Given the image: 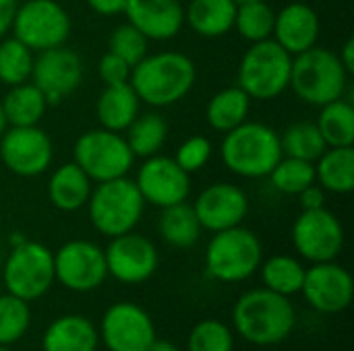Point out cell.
Here are the masks:
<instances>
[{"instance_id":"43","label":"cell","mask_w":354,"mask_h":351,"mask_svg":"<svg viewBox=\"0 0 354 351\" xmlns=\"http://www.w3.org/2000/svg\"><path fill=\"white\" fill-rule=\"evenodd\" d=\"M87 6L102 17H116L124 12L127 0H85Z\"/></svg>"},{"instance_id":"29","label":"cell","mask_w":354,"mask_h":351,"mask_svg":"<svg viewBox=\"0 0 354 351\" xmlns=\"http://www.w3.org/2000/svg\"><path fill=\"white\" fill-rule=\"evenodd\" d=\"M249 112H251V97L236 85L218 91L209 99L205 108V118L214 130L228 132L239 124H243L249 118Z\"/></svg>"},{"instance_id":"6","label":"cell","mask_w":354,"mask_h":351,"mask_svg":"<svg viewBox=\"0 0 354 351\" xmlns=\"http://www.w3.org/2000/svg\"><path fill=\"white\" fill-rule=\"evenodd\" d=\"M263 261V246L259 238L243 228L216 232L205 248V271L212 279L222 283H241L259 271Z\"/></svg>"},{"instance_id":"44","label":"cell","mask_w":354,"mask_h":351,"mask_svg":"<svg viewBox=\"0 0 354 351\" xmlns=\"http://www.w3.org/2000/svg\"><path fill=\"white\" fill-rule=\"evenodd\" d=\"M19 0H0V39L10 31Z\"/></svg>"},{"instance_id":"14","label":"cell","mask_w":354,"mask_h":351,"mask_svg":"<svg viewBox=\"0 0 354 351\" xmlns=\"http://www.w3.org/2000/svg\"><path fill=\"white\" fill-rule=\"evenodd\" d=\"M97 335L108 351H145L156 339V325L139 304L116 302L106 308Z\"/></svg>"},{"instance_id":"7","label":"cell","mask_w":354,"mask_h":351,"mask_svg":"<svg viewBox=\"0 0 354 351\" xmlns=\"http://www.w3.org/2000/svg\"><path fill=\"white\" fill-rule=\"evenodd\" d=\"M292 56L272 37L251 43L239 64V87L257 101L280 97L290 85Z\"/></svg>"},{"instance_id":"8","label":"cell","mask_w":354,"mask_h":351,"mask_svg":"<svg viewBox=\"0 0 354 351\" xmlns=\"http://www.w3.org/2000/svg\"><path fill=\"white\" fill-rule=\"evenodd\" d=\"M54 281V252L46 244L25 240L12 246L0 275V283L8 294L33 302L46 296Z\"/></svg>"},{"instance_id":"26","label":"cell","mask_w":354,"mask_h":351,"mask_svg":"<svg viewBox=\"0 0 354 351\" xmlns=\"http://www.w3.org/2000/svg\"><path fill=\"white\" fill-rule=\"evenodd\" d=\"M315 182L330 192L348 194L354 188V149L328 147L315 161Z\"/></svg>"},{"instance_id":"38","label":"cell","mask_w":354,"mask_h":351,"mask_svg":"<svg viewBox=\"0 0 354 351\" xmlns=\"http://www.w3.org/2000/svg\"><path fill=\"white\" fill-rule=\"evenodd\" d=\"M187 351H234V333L218 319L199 321L189 333Z\"/></svg>"},{"instance_id":"34","label":"cell","mask_w":354,"mask_h":351,"mask_svg":"<svg viewBox=\"0 0 354 351\" xmlns=\"http://www.w3.org/2000/svg\"><path fill=\"white\" fill-rule=\"evenodd\" d=\"M274 21H276V10L266 0L236 4L234 29L251 43L270 39L274 33Z\"/></svg>"},{"instance_id":"45","label":"cell","mask_w":354,"mask_h":351,"mask_svg":"<svg viewBox=\"0 0 354 351\" xmlns=\"http://www.w3.org/2000/svg\"><path fill=\"white\" fill-rule=\"evenodd\" d=\"M338 58H340V62H342V66H344V70L348 72V74H353L354 72V39H346V43L342 46V52L338 54Z\"/></svg>"},{"instance_id":"28","label":"cell","mask_w":354,"mask_h":351,"mask_svg":"<svg viewBox=\"0 0 354 351\" xmlns=\"http://www.w3.org/2000/svg\"><path fill=\"white\" fill-rule=\"evenodd\" d=\"M158 228L162 240L172 248H193L203 232L193 205H187V201L164 207Z\"/></svg>"},{"instance_id":"36","label":"cell","mask_w":354,"mask_h":351,"mask_svg":"<svg viewBox=\"0 0 354 351\" xmlns=\"http://www.w3.org/2000/svg\"><path fill=\"white\" fill-rule=\"evenodd\" d=\"M33 52L17 37L0 41V83L15 87L31 79Z\"/></svg>"},{"instance_id":"50","label":"cell","mask_w":354,"mask_h":351,"mask_svg":"<svg viewBox=\"0 0 354 351\" xmlns=\"http://www.w3.org/2000/svg\"><path fill=\"white\" fill-rule=\"evenodd\" d=\"M0 351H12V350H10V348H2V345H0Z\"/></svg>"},{"instance_id":"37","label":"cell","mask_w":354,"mask_h":351,"mask_svg":"<svg viewBox=\"0 0 354 351\" xmlns=\"http://www.w3.org/2000/svg\"><path fill=\"white\" fill-rule=\"evenodd\" d=\"M270 180L276 190L284 194H299L307 186L315 184V163L282 155V159L270 172Z\"/></svg>"},{"instance_id":"30","label":"cell","mask_w":354,"mask_h":351,"mask_svg":"<svg viewBox=\"0 0 354 351\" xmlns=\"http://www.w3.org/2000/svg\"><path fill=\"white\" fill-rule=\"evenodd\" d=\"M263 288L280 294V296H295L301 294L303 281H305V265L288 254H274L268 261H261L259 265Z\"/></svg>"},{"instance_id":"39","label":"cell","mask_w":354,"mask_h":351,"mask_svg":"<svg viewBox=\"0 0 354 351\" xmlns=\"http://www.w3.org/2000/svg\"><path fill=\"white\" fill-rule=\"evenodd\" d=\"M147 41L149 39L139 29H135L131 23H124L112 31L108 46L112 54L122 58L129 66H135L139 60L147 56Z\"/></svg>"},{"instance_id":"18","label":"cell","mask_w":354,"mask_h":351,"mask_svg":"<svg viewBox=\"0 0 354 351\" xmlns=\"http://www.w3.org/2000/svg\"><path fill=\"white\" fill-rule=\"evenodd\" d=\"M301 294L313 310L322 314H340L353 302V277L336 261L313 263L305 271Z\"/></svg>"},{"instance_id":"9","label":"cell","mask_w":354,"mask_h":351,"mask_svg":"<svg viewBox=\"0 0 354 351\" xmlns=\"http://www.w3.org/2000/svg\"><path fill=\"white\" fill-rule=\"evenodd\" d=\"M73 157L89 180L97 184L127 176L135 163V155L122 132H112L106 128L83 132L75 141Z\"/></svg>"},{"instance_id":"19","label":"cell","mask_w":354,"mask_h":351,"mask_svg":"<svg viewBox=\"0 0 354 351\" xmlns=\"http://www.w3.org/2000/svg\"><path fill=\"white\" fill-rule=\"evenodd\" d=\"M193 211L203 230L216 234L236 228L249 213V199L243 188L230 182L209 184L195 201Z\"/></svg>"},{"instance_id":"12","label":"cell","mask_w":354,"mask_h":351,"mask_svg":"<svg viewBox=\"0 0 354 351\" xmlns=\"http://www.w3.org/2000/svg\"><path fill=\"white\" fill-rule=\"evenodd\" d=\"M292 244L311 265L336 261L344 248V228L326 207L303 211L292 225Z\"/></svg>"},{"instance_id":"31","label":"cell","mask_w":354,"mask_h":351,"mask_svg":"<svg viewBox=\"0 0 354 351\" xmlns=\"http://www.w3.org/2000/svg\"><path fill=\"white\" fill-rule=\"evenodd\" d=\"M317 128L328 147H353L354 143V108L346 99H336L322 106Z\"/></svg>"},{"instance_id":"40","label":"cell","mask_w":354,"mask_h":351,"mask_svg":"<svg viewBox=\"0 0 354 351\" xmlns=\"http://www.w3.org/2000/svg\"><path fill=\"white\" fill-rule=\"evenodd\" d=\"M212 157V143L209 139L201 137V134H195V137H189L187 141L180 143V147L176 149V155H174V161L187 172V174H195L199 172Z\"/></svg>"},{"instance_id":"42","label":"cell","mask_w":354,"mask_h":351,"mask_svg":"<svg viewBox=\"0 0 354 351\" xmlns=\"http://www.w3.org/2000/svg\"><path fill=\"white\" fill-rule=\"evenodd\" d=\"M299 197V203L303 207V211H313V209H322L326 207V190L315 182L311 186H307L303 192L297 194Z\"/></svg>"},{"instance_id":"13","label":"cell","mask_w":354,"mask_h":351,"mask_svg":"<svg viewBox=\"0 0 354 351\" xmlns=\"http://www.w3.org/2000/svg\"><path fill=\"white\" fill-rule=\"evenodd\" d=\"M0 159L15 176L35 178L52 166L54 145L39 126H10L0 137Z\"/></svg>"},{"instance_id":"5","label":"cell","mask_w":354,"mask_h":351,"mask_svg":"<svg viewBox=\"0 0 354 351\" xmlns=\"http://www.w3.org/2000/svg\"><path fill=\"white\" fill-rule=\"evenodd\" d=\"M89 209L91 225L106 238L129 234L143 217L145 201L135 184L127 176L100 182L85 205Z\"/></svg>"},{"instance_id":"41","label":"cell","mask_w":354,"mask_h":351,"mask_svg":"<svg viewBox=\"0 0 354 351\" xmlns=\"http://www.w3.org/2000/svg\"><path fill=\"white\" fill-rule=\"evenodd\" d=\"M131 68L122 58H118L112 52H106L100 62H97V74L102 79L104 85H120V83H129L131 79Z\"/></svg>"},{"instance_id":"46","label":"cell","mask_w":354,"mask_h":351,"mask_svg":"<svg viewBox=\"0 0 354 351\" xmlns=\"http://www.w3.org/2000/svg\"><path fill=\"white\" fill-rule=\"evenodd\" d=\"M145 351H180V350H178L172 341H166V339H158V337H156V339L151 341V345H149Z\"/></svg>"},{"instance_id":"21","label":"cell","mask_w":354,"mask_h":351,"mask_svg":"<svg viewBox=\"0 0 354 351\" xmlns=\"http://www.w3.org/2000/svg\"><path fill=\"white\" fill-rule=\"evenodd\" d=\"M319 17L305 2H290L274 21V41L282 46L290 56H297L317 43L319 37Z\"/></svg>"},{"instance_id":"33","label":"cell","mask_w":354,"mask_h":351,"mask_svg":"<svg viewBox=\"0 0 354 351\" xmlns=\"http://www.w3.org/2000/svg\"><path fill=\"white\" fill-rule=\"evenodd\" d=\"M282 155L297 157L305 161H317L319 155L328 149L317 124L313 122H295L280 137Z\"/></svg>"},{"instance_id":"16","label":"cell","mask_w":354,"mask_h":351,"mask_svg":"<svg viewBox=\"0 0 354 351\" xmlns=\"http://www.w3.org/2000/svg\"><path fill=\"white\" fill-rule=\"evenodd\" d=\"M31 81L44 93L48 106H58L79 89L83 81V60L66 46L44 50L33 58Z\"/></svg>"},{"instance_id":"11","label":"cell","mask_w":354,"mask_h":351,"mask_svg":"<svg viewBox=\"0 0 354 351\" xmlns=\"http://www.w3.org/2000/svg\"><path fill=\"white\" fill-rule=\"evenodd\" d=\"M54 277L77 294L97 290L108 277L104 248L89 240H68L54 252Z\"/></svg>"},{"instance_id":"27","label":"cell","mask_w":354,"mask_h":351,"mask_svg":"<svg viewBox=\"0 0 354 351\" xmlns=\"http://www.w3.org/2000/svg\"><path fill=\"white\" fill-rule=\"evenodd\" d=\"M8 126H37L48 110L44 93L33 83H21L0 99Z\"/></svg>"},{"instance_id":"20","label":"cell","mask_w":354,"mask_h":351,"mask_svg":"<svg viewBox=\"0 0 354 351\" xmlns=\"http://www.w3.org/2000/svg\"><path fill=\"white\" fill-rule=\"evenodd\" d=\"M124 14L135 29L156 41L176 37L185 25L180 0H127Z\"/></svg>"},{"instance_id":"3","label":"cell","mask_w":354,"mask_h":351,"mask_svg":"<svg viewBox=\"0 0 354 351\" xmlns=\"http://www.w3.org/2000/svg\"><path fill=\"white\" fill-rule=\"evenodd\" d=\"M280 159V134L263 122L245 120L236 128L224 132L222 161L241 178H266Z\"/></svg>"},{"instance_id":"4","label":"cell","mask_w":354,"mask_h":351,"mask_svg":"<svg viewBox=\"0 0 354 351\" xmlns=\"http://www.w3.org/2000/svg\"><path fill=\"white\" fill-rule=\"evenodd\" d=\"M348 77L336 52L313 46L292 56L288 87L301 101L322 108L344 95Z\"/></svg>"},{"instance_id":"23","label":"cell","mask_w":354,"mask_h":351,"mask_svg":"<svg viewBox=\"0 0 354 351\" xmlns=\"http://www.w3.org/2000/svg\"><path fill=\"white\" fill-rule=\"evenodd\" d=\"M93 186L89 176L73 161L56 168L48 180V199L62 213H75L89 201Z\"/></svg>"},{"instance_id":"10","label":"cell","mask_w":354,"mask_h":351,"mask_svg":"<svg viewBox=\"0 0 354 351\" xmlns=\"http://www.w3.org/2000/svg\"><path fill=\"white\" fill-rule=\"evenodd\" d=\"M12 37L31 52L64 46L71 35V17L56 0H25L12 19Z\"/></svg>"},{"instance_id":"47","label":"cell","mask_w":354,"mask_h":351,"mask_svg":"<svg viewBox=\"0 0 354 351\" xmlns=\"http://www.w3.org/2000/svg\"><path fill=\"white\" fill-rule=\"evenodd\" d=\"M25 240H27V238H25L21 232H12V234H10V248H12V246H19V244H23Z\"/></svg>"},{"instance_id":"49","label":"cell","mask_w":354,"mask_h":351,"mask_svg":"<svg viewBox=\"0 0 354 351\" xmlns=\"http://www.w3.org/2000/svg\"><path fill=\"white\" fill-rule=\"evenodd\" d=\"M236 4H243V2H253V0H234Z\"/></svg>"},{"instance_id":"35","label":"cell","mask_w":354,"mask_h":351,"mask_svg":"<svg viewBox=\"0 0 354 351\" xmlns=\"http://www.w3.org/2000/svg\"><path fill=\"white\" fill-rule=\"evenodd\" d=\"M31 327V310L29 302L12 296L0 294V345L12 348L21 341Z\"/></svg>"},{"instance_id":"22","label":"cell","mask_w":354,"mask_h":351,"mask_svg":"<svg viewBox=\"0 0 354 351\" xmlns=\"http://www.w3.org/2000/svg\"><path fill=\"white\" fill-rule=\"evenodd\" d=\"M97 345V327L83 314H62L54 319L41 337L44 351H95Z\"/></svg>"},{"instance_id":"32","label":"cell","mask_w":354,"mask_h":351,"mask_svg":"<svg viewBox=\"0 0 354 351\" xmlns=\"http://www.w3.org/2000/svg\"><path fill=\"white\" fill-rule=\"evenodd\" d=\"M127 143L135 157H151L158 155V151L164 147L168 139V124L160 114H143L137 116L131 126L127 128Z\"/></svg>"},{"instance_id":"24","label":"cell","mask_w":354,"mask_h":351,"mask_svg":"<svg viewBox=\"0 0 354 351\" xmlns=\"http://www.w3.org/2000/svg\"><path fill=\"white\" fill-rule=\"evenodd\" d=\"M139 97L131 83L106 85L97 97L95 114L102 128L112 132H122L139 116Z\"/></svg>"},{"instance_id":"48","label":"cell","mask_w":354,"mask_h":351,"mask_svg":"<svg viewBox=\"0 0 354 351\" xmlns=\"http://www.w3.org/2000/svg\"><path fill=\"white\" fill-rule=\"evenodd\" d=\"M6 128H8V122H6V116H4V110H2V103H0V137L4 134Z\"/></svg>"},{"instance_id":"51","label":"cell","mask_w":354,"mask_h":351,"mask_svg":"<svg viewBox=\"0 0 354 351\" xmlns=\"http://www.w3.org/2000/svg\"><path fill=\"white\" fill-rule=\"evenodd\" d=\"M0 285H2V283H0Z\"/></svg>"},{"instance_id":"17","label":"cell","mask_w":354,"mask_h":351,"mask_svg":"<svg viewBox=\"0 0 354 351\" xmlns=\"http://www.w3.org/2000/svg\"><path fill=\"white\" fill-rule=\"evenodd\" d=\"M135 184L145 205L164 209L189 199L191 174H187L172 157L151 155L139 168Z\"/></svg>"},{"instance_id":"15","label":"cell","mask_w":354,"mask_h":351,"mask_svg":"<svg viewBox=\"0 0 354 351\" xmlns=\"http://www.w3.org/2000/svg\"><path fill=\"white\" fill-rule=\"evenodd\" d=\"M106 254V267L108 277H114L118 283L124 285H139L151 279L158 271L160 257L156 250V244L141 236L129 232L116 238H110Z\"/></svg>"},{"instance_id":"25","label":"cell","mask_w":354,"mask_h":351,"mask_svg":"<svg viewBox=\"0 0 354 351\" xmlns=\"http://www.w3.org/2000/svg\"><path fill=\"white\" fill-rule=\"evenodd\" d=\"M236 2L234 0H191L185 8L189 27L207 39H216L234 29Z\"/></svg>"},{"instance_id":"2","label":"cell","mask_w":354,"mask_h":351,"mask_svg":"<svg viewBox=\"0 0 354 351\" xmlns=\"http://www.w3.org/2000/svg\"><path fill=\"white\" fill-rule=\"evenodd\" d=\"M197 81L195 62L183 52L147 54L131 68V87L139 101L151 108H168L178 103Z\"/></svg>"},{"instance_id":"1","label":"cell","mask_w":354,"mask_h":351,"mask_svg":"<svg viewBox=\"0 0 354 351\" xmlns=\"http://www.w3.org/2000/svg\"><path fill=\"white\" fill-rule=\"evenodd\" d=\"M234 331L251 345L270 348L286 341L297 325L290 298L268 288L245 292L232 308Z\"/></svg>"}]
</instances>
